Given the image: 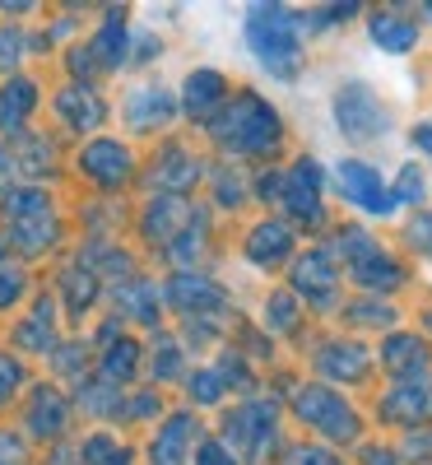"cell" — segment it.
Wrapping results in <instances>:
<instances>
[{"mask_svg": "<svg viewBox=\"0 0 432 465\" xmlns=\"http://www.w3.org/2000/svg\"><path fill=\"white\" fill-rule=\"evenodd\" d=\"M24 293V270L15 265H0V307H15Z\"/></svg>", "mask_w": 432, "mask_h": 465, "instance_id": "cell-38", "label": "cell"}, {"mask_svg": "<svg viewBox=\"0 0 432 465\" xmlns=\"http://www.w3.org/2000/svg\"><path fill=\"white\" fill-rule=\"evenodd\" d=\"M116 307H122L126 317L144 322V326H153V322H159V312H153V289H149L144 280H131L122 293H116Z\"/></svg>", "mask_w": 432, "mask_h": 465, "instance_id": "cell-26", "label": "cell"}, {"mask_svg": "<svg viewBox=\"0 0 432 465\" xmlns=\"http://www.w3.org/2000/svg\"><path fill=\"white\" fill-rule=\"evenodd\" d=\"M80 168H84L98 186L112 191V186H122V182L131 177L135 163H131V149H126L122 140H93V144L80 153Z\"/></svg>", "mask_w": 432, "mask_h": 465, "instance_id": "cell-11", "label": "cell"}, {"mask_svg": "<svg viewBox=\"0 0 432 465\" xmlns=\"http://www.w3.org/2000/svg\"><path fill=\"white\" fill-rule=\"evenodd\" d=\"M56 368H61V372H70L74 381H80V377L89 372V363H84V349H80V344H74V349H70V354H56Z\"/></svg>", "mask_w": 432, "mask_h": 465, "instance_id": "cell-42", "label": "cell"}, {"mask_svg": "<svg viewBox=\"0 0 432 465\" xmlns=\"http://www.w3.org/2000/svg\"><path fill=\"white\" fill-rule=\"evenodd\" d=\"M280 201L289 205V214H293L298 223H317V219H321V168L311 163V159L293 163V173H284Z\"/></svg>", "mask_w": 432, "mask_h": 465, "instance_id": "cell-8", "label": "cell"}, {"mask_svg": "<svg viewBox=\"0 0 432 465\" xmlns=\"http://www.w3.org/2000/svg\"><path fill=\"white\" fill-rule=\"evenodd\" d=\"M427 451H432V433H414V438L405 442V456H409V460H427Z\"/></svg>", "mask_w": 432, "mask_h": 465, "instance_id": "cell-46", "label": "cell"}, {"mask_svg": "<svg viewBox=\"0 0 432 465\" xmlns=\"http://www.w3.org/2000/svg\"><path fill=\"white\" fill-rule=\"evenodd\" d=\"M135 363H140V344H135V340H116L112 354L103 359V377H107L112 386H122V381H131Z\"/></svg>", "mask_w": 432, "mask_h": 465, "instance_id": "cell-29", "label": "cell"}, {"mask_svg": "<svg viewBox=\"0 0 432 465\" xmlns=\"http://www.w3.org/2000/svg\"><path fill=\"white\" fill-rule=\"evenodd\" d=\"M210 131L232 153H270L274 144H280V135H284V122L260 94H238L219 112V122Z\"/></svg>", "mask_w": 432, "mask_h": 465, "instance_id": "cell-2", "label": "cell"}, {"mask_svg": "<svg viewBox=\"0 0 432 465\" xmlns=\"http://www.w3.org/2000/svg\"><path fill=\"white\" fill-rule=\"evenodd\" d=\"M168 302L177 307V312H186V317H214V312H223L228 293H223L210 275H195V270H177V275L168 280Z\"/></svg>", "mask_w": 432, "mask_h": 465, "instance_id": "cell-6", "label": "cell"}, {"mask_svg": "<svg viewBox=\"0 0 432 465\" xmlns=\"http://www.w3.org/2000/svg\"><path fill=\"white\" fill-rule=\"evenodd\" d=\"M5 214H10V223H19V219H37V214H52V205H47V196L37 186H28V191H15V196L5 201Z\"/></svg>", "mask_w": 432, "mask_h": 465, "instance_id": "cell-31", "label": "cell"}, {"mask_svg": "<svg viewBox=\"0 0 432 465\" xmlns=\"http://www.w3.org/2000/svg\"><path fill=\"white\" fill-rule=\"evenodd\" d=\"M195 177H201V163H195V153H186V149H168L159 173H153V182H159L168 196H186L195 186Z\"/></svg>", "mask_w": 432, "mask_h": 465, "instance_id": "cell-23", "label": "cell"}, {"mask_svg": "<svg viewBox=\"0 0 432 465\" xmlns=\"http://www.w3.org/2000/svg\"><path fill=\"white\" fill-rule=\"evenodd\" d=\"M409 242H414V247H423V252H432V214L414 219V228H409Z\"/></svg>", "mask_w": 432, "mask_h": 465, "instance_id": "cell-45", "label": "cell"}, {"mask_svg": "<svg viewBox=\"0 0 432 465\" xmlns=\"http://www.w3.org/2000/svg\"><path fill=\"white\" fill-rule=\"evenodd\" d=\"M363 460H368V465H396L386 447H368V451H363Z\"/></svg>", "mask_w": 432, "mask_h": 465, "instance_id": "cell-48", "label": "cell"}, {"mask_svg": "<svg viewBox=\"0 0 432 465\" xmlns=\"http://www.w3.org/2000/svg\"><path fill=\"white\" fill-rule=\"evenodd\" d=\"M24 381V372H19V363L10 359V354H0V405H5L10 396H15V386Z\"/></svg>", "mask_w": 432, "mask_h": 465, "instance_id": "cell-40", "label": "cell"}, {"mask_svg": "<svg viewBox=\"0 0 432 465\" xmlns=\"http://www.w3.org/2000/svg\"><path fill=\"white\" fill-rule=\"evenodd\" d=\"M223 94H228V80L219 70H191L182 84V112L195 116V122H210V116H219Z\"/></svg>", "mask_w": 432, "mask_h": 465, "instance_id": "cell-14", "label": "cell"}, {"mask_svg": "<svg viewBox=\"0 0 432 465\" xmlns=\"http://www.w3.org/2000/svg\"><path fill=\"white\" fill-rule=\"evenodd\" d=\"M293 410L307 429H317L330 442H353L358 438V414L349 410V401L339 391H330L326 381H307L302 391L293 396Z\"/></svg>", "mask_w": 432, "mask_h": 465, "instance_id": "cell-3", "label": "cell"}, {"mask_svg": "<svg viewBox=\"0 0 432 465\" xmlns=\"http://www.w3.org/2000/svg\"><path fill=\"white\" fill-rule=\"evenodd\" d=\"M191 438H195V419L191 414H172L163 423V433L153 438V447H149L153 465H182L186 451H191Z\"/></svg>", "mask_w": 432, "mask_h": 465, "instance_id": "cell-21", "label": "cell"}, {"mask_svg": "<svg viewBox=\"0 0 432 465\" xmlns=\"http://www.w3.org/2000/svg\"><path fill=\"white\" fill-rule=\"evenodd\" d=\"M122 56H126V19L112 15V28H103V33L93 37L89 61H93V65H122Z\"/></svg>", "mask_w": 432, "mask_h": 465, "instance_id": "cell-25", "label": "cell"}, {"mask_svg": "<svg viewBox=\"0 0 432 465\" xmlns=\"http://www.w3.org/2000/svg\"><path fill=\"white\" fill-rule=\"evenodd\" d=\"M335 122H339V131H344L349 140H358V144L381 140L386 126H390V122H386V103H381L377 89L363 84V80H349V84L335 89Z\"/></svg>", "mask_w": 432, "mask_h": 465, "instance_id": "cell-4", "label": "cell"}, {"mask_svg": "<svg viewBox=\"0 0 432 465\" xmlns=\"http://www.w3.org/2000/svg\"><path fill=\"white\" fill-rule=\"evenodd\" d=\"M289 256H293V228H289V223L265 219V223H256V228L247 232V261L274 270V265H284Z\"/></svg>", "mask_w": 432, "mask_h": 465, "instance_id": "cell-16", "label": "cell"}, {"mask_svg": "<svg viewBox=\"0 0 432 465\" xmlns=\"http://www.w3.org/2000/svg\"><path fill=\"white\" fill-rule=\"evenodd\" d=\"M274 405L270 401H256V405H242V410H232L228 414V442H238L242 456H260L270 442H274Z\"/></svg>", "mask_w": 432, "mask_h": 465, "instance_id": "cell-7", "label": "cell"}, {"mask_svg": "<svg viewBox=\"0 0 432 465\" xmlns=\"http://www.w3.org/2000/svg\"><path fill=\"white\" fill-rule=\"evenodd\" d=\"M335 182L344 191V201L349 205H358L368 214H390L396 210V196H390V186L381 182V173L363 159H339L335 163Z\"/></svg>", "mask_w": 432, "mask_h": 465, "instance_id": "cell-5", "label": "cell"}, {"mask_svg": "<svg viewBox=\"0 0 432 465\" xmlns=\"http://www.w3.org/2000/svg\"><path fill=\"white\" fill-rule=\"evenodd\" d=\"M70 419V405L52 391V386H37L33 401H28V433L33 438H56Z\"/></svg>", "mask_w": 432, "mask_h": 465, "instance_id": "cell-20", "label": "cell"}, {"mask_svg": "<svg viewBox=\"0 0 432 465\" xmlns=\"http://www.w3.org/2000/svg\"><path fill=\"white\" fill-rule=\"evenodd\" d=\"M177 372H182V354H177L172 340H163L159 354H153V377H159V381H172Z\"/></svg>", "mask_w": 432, "mask_h": 465, "instance_id": "cell-37", "label": "cell"}, {"mask_svg": "<svg viewBox=\"0 0 432 465\" xmlns=\"http://www.w3.org/2000/svg\"><path fill=\"white\" fill-rule=\"evenodd\" d=\"M247 43L256 52V61L280 74V80H293L298 61H302V19L284 5H251L247 15Z\"/></svg>", "mask_w": 432, "mask_h": 465, "instance_id": "cell-1", "label": "cell"}, {"mask_svg": "<svg viewBox=\"0 0 432 465\" xmlns=\"http://www.w3.org/2000/svg\"><path fill=\"white\" fill-rule=\"evenodd\" d=\"M195 456H201V460H195V465H238V456H232L223 442H205L201 451H195Z\"/></svg>", "mask_w": 432, "mask_h": 465, "instance_id": "cell-41", "label": "cell"}, {"mask_svg": "<svg viewBox=\"0 0 432 465\" xmlns=\"http://www.w3.org/2000/svg\"><path fill=\"white\" fill-rule=\"evenodd\" d=\"M33 103H37V84H28V80H10V84H0V126H19L24 116L33 112Z\"/></svg>", "mask_w": 432, "mask_h": 465, "instance_id": "cell-24", "label": "cell"}, {"mask_svg": "<svg viewBox=\"0 0 432 465\" xmlns=\"http://www.w3.org/2000/svg\"><path fill=\"white\" fill-rule=\"evenodd\" d=\"M56 112L65 116V126H74V131H93V126H103V116H107L103 98L89 84H65L61 98H56Z\"/></svg>", "mask_w": 432, "mask_h": 465, "instance_id": "cell-19", "label": "cell"}, {"mask_svg": "<svg viewBox=\"0 0 432 465\" xmlns=\"http://www.w3.org/2000/svg\"><path fill=\"white\" fill-rule=\"evenodd\" d=\"M186 214H191L186 196H159V201L144 210V232H149V238H159V242H168V238H177V232H182Z\"/></svg>", "mask_w": 432, "mask_h": 465, "instance_id": "cell-22", "label": "cell"}, {"mask_svg": "<svg viewBox=\"0 0 432 465\" xmlns=\"http://www.w3.org/2000/svg\"><path fill=\"white\" fill-rule=\"evenodd\" d=\"M61 293H65V302H70V312H89V302H93V293H98L93 270H89V265H80V270H65Z\"/></svg>", "mask_w": 432, "mask_h": 465, "instance_id": "cell-27", "label": "cell"}, {"mask_svg": "<svg viewBox=\"0 0 432 465\" xmlns=\"http://www.w3.org/2000/svg\"><path fill=\"white\" fill-rule=\"evenodd\" d=\"M317 368H321V377L353 386V381H363V377H368L372 359H368V349H363L358 340H330L321 354H317Z\"/></svg>", "mask_w": 432, "mask_h": 465, "instance_id": "cell-13", "label": "cell"}, {"mask_svg": "<svg viewBox=\"0 0 432 465\" xmlns=\"http://www.w3.org/2000/svg\"><path fill=\"white\" fill-rule=\"evenodd\" d=\"M201 242H205V223H201V219H195V223L186 228V238H182V232H177V238L168 242V256L186 265V261H191L195 252H201Z\"/></svg>", "mask_w": 432, "mask_h": 465, "instance_id": "cell-36", "label": "cell"}, {"mask_svg": "<svg viewBox=\"0 0 432 465\" xmlns=\"http://www.w3.org/2000/svg\"><path fill=\"white\" fill-rule=\"evenodd\" d=\"M177 116V98L163 84H140L126 94V122L135 131H153V126H168Z\"/></svg>", "mask_w": 432, "mask_h": 465, "instance_id": "cell-12", "label": "cell"}, {"mask_svg": "<svg viewBox=\"0 0 432 465\" xmlns=\"http://www.w3.org/2000/svg\"><path fill=\"white\" fill-rule=\"evenodd\" d=\"M409 140H414V144L427 153V159H432V122H418V126L409 131Z\"/></svg>", "mask_w": 432, "mask_h": 465, "instance_id": "cell-47", "label": "cell"}, {"mask_svg": "<svg viewBox=\"0 0 432 465\" xmlns=\"http://www.w3.org/2000/svg\"><path fill=\"white\" fill-rule=\"evenodd\" d=\"M368 33H372V43H377L381 52H390V56H405V52H414V43H418V24H414L409 15H396V10H377V15L368 19Z\"/></svg>", "mask_w": 432, "mask_h": 465, "instance_id": "cell-17", "label": "cell"}, {"mask_svg": "<svg viewBox=\"0 0 432 465\" xmlns=\"http://www.w3.org/2000/svg\"><path fill=\"white\" fill-rule=\"evenodd\" d=\"M349 275L358 280L363 289H381V293H390V289H400V284H405V265H400L396 256H386L381 247H372V252H363L358 261H349Z\"/></svg>", "mask_w": 432, "mask_h": 465, "instance_id": "cell-18", "label": "cell"}, {"mask_svg": "<svg viewBox=\"0 0 432 465\" xmlns=\"http://www.w3.org/2000/svg\"><path fill=\"white\" fill-rule=\"evenodd\" d=\"M19 344L24 349H52V312H47V302L37 307V317L19 326Z\"/></svg>", "mask_w": 432, "mask_h": 465, "instance_id": "cell-33", "label": "cell"}, {"mask_svg": "<svg viewBox=\"0 0 432 465\" xmlns=\"http://www.w3.org/2000/svg\"><path fill=\"white\" fill-rule=\"evenodd\" d=\"M390 196H396V205H400V201H405V205H423V196H427L423 168H418V163H405L400 177H396V186H390Z\"/></svg>", "mask_w": 432, "mask_h": 465, "instance_id": "cell-30", "label": "cell"}, {"mask_svg": "<svg viewBox=\"0 0 432 465\" xmlns=\"http://www.w3.org/2000/svg\"><path fill=\"white\" fill-rule=\"evenodd\" d=\"M427 19H432V5H427Z\"/></svg>", "mask_w": 432, "mask_h": 465, "instance_id": "cell-51", "label": "cell"}, {"mask_svg": "<svg viewBox=\"0 0 432 465\" xmlns=\"http://www.w3.org/2000/svg\"><path fill=\"white\" fill-rule=\"evenodd\" d=\"M84 460L89 465H131V451L122 447V442H112V438H89L84 442Z\"/></svg>", "mask_w": 432, "mask_h": 465, "instance_id": "cell-32", "label": "cell"}, {"mask_svg": "<svg viewBox=\"0 0 432 465\" xmlns=\"http://www.w3.org/2000/svg\"><path fill=\"white\" fill-rule=\"evenodd\" d=\"M0 465H24V442L15 433H0Z\"/></svg>", "mask_w": 432, "mask_h": 465, "instance_id": "cell-44", "label": "cell"}, {"mask_svg": "<svg viewBox=\"0 0 432 465\" xmlns=\"http://www.w3.org/2000/svg\"><path fill=\"white\" fill-rule=\"evenodd\" d=\"M153 410H159V401L144 396V401H131V410H126V414H153Z\"/></svg>", "mask_w": 432, "mask_h": 465, "instance_id": "cell-49", "label": "cell"}, {"mask_svg": "<svg viewBox=\"0 0 432 465\" xmlns=\"http://www.w3.org/2000/svg\"><path fill=\"white\" fill-rule=\"evenodd\" d=\"M381 419H390V423H423V419H432V381L427 377L396 381L381 396Z\"/></svg>", "mask_w": 432, "mask_h": 465, "instance_id": "cell-10", "label": "cell"}, {"mask_svg": "<svg viewBox=\"0 0 432 465\" xmlns=\"http://www.w3.org/2000/svg\"><path fill=\"white\" fill-rule=\"evenodd\" d=\"M5 182H10V153L0 149V191H5Z\"/></svg>", "mask_w": 432, "mask_h": 465, "instance_id": "cell-50", "label": "cell"}, {"mask_svg": "<svg viewBox=\"0 0 432 465\" xmlns=\"http://www.w3.org/2000/svg\"><path fill=\"white\" fill-rule=\"evenodd\" d=\"M15 242H19L24 252H43V247H52V242H56V219H52V214L19 219V223H15Z\"/></svg>", "mask_w": 432, "mask_h": 465, "instance_id": "cell-28", "label": "cell"}, {"mask_svg": "<svg viewBox=\"0 0 432 465\" xmlns=\"http://www.w3.org/2000/svg\"><path fill=\"white\" fill-rule=\"evenodd\" d=\"M289 465H339V456H330V451H321V447H302V451L289 456Z\"/></svg>", "mask_w": 432, "mask_h": 465, "instance_id": "cell-43", "label": "cell"}, {"mask_svg": "<svg viewBox=\"0 0 432 465\" xmlns=\"http://www.w3.org/2000/svg\"><path fill=\"white\" fill-rule=\"evenodd\" d=\"M214 191H219V201H223V205H238V201L247 196V182H242L238 173H232V168H223V173H219V182H214Z\"/></svg>", "mask_w": 432, "mask_h": 465, "instance_id": "cell-39", "label": "cell"}, {"mask_svg": "<svg viewBox=\"0 0 432 465\" xmlns=\"http://www.w3.org/2000/svg\"><path fill=\"white\" fill-rule=\"evenodd\" d=\"M335 284H339V270H335V256L330 247H311L293 261V289L311 302H330L335 298Z\"/></svg>", "mask_w": 432, "mask_h": 465, "instance_id": "cell-9", "label": "cell"}, {"mask_svg": "<svg viewBox=\"0 0 432 465\" xmlns=\"http://www.w3.org/2000/svg\"><path fill=\"white\" fill-rule=\"evenodd\" d=\"M381 363H386V372L396 377V381L427 377V363H432L427 340H418V335H390V340L381 344Z\"/></svg>", "mask_w": 432, "mask_h": 465, "instance_id": "cell-15", "label": "cell"}, {"mask_svg": "<svg viewBox=\"0 0 432 465\" xmlns=\"http://www.w3.org/2000/svg\"><path fill=\"white\" fill-rule=\"evenodd\" d=\"M223 391H228V381H223V372H214V368H205V372L191 377V396L201 401V405H219Z\"/></svg>", "mask_w": 432, "mask_h": 465, "instance_id": "cell-34", "label": "cell"}, {"mask_svg": "<svg viewBox=\"0 0 432 465\" xmlns=\"http://www.w3.org/2000/svg\"><path fill=\"white\" fill-rule=\"evenodd\" d=\"M265 322H270L274 331H293V326H298V298H293V293H274L270 307H265Z\"/></svg>", "mask_w": 432, "mask_h": 465, "instance_id": "cell-35", "label": "cell"}]
</instances>
